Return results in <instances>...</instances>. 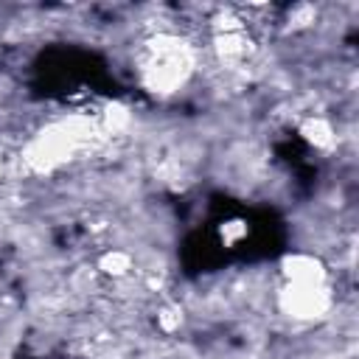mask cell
<instances>
[{
  "instance_id": "6da1fadb",
  "label": "cell",
  "mask_w": 359,
  "mask_h": 359,
  "mask_svg": "<svg viewBox=\"0 0 359 359\" xmlns=\"http://www.w3.org/2000/svg\"><path fill=\"white\" fill-rule=\"evenodd\" d=\"M194 73V50L191 45L168 31H160L143 42L140 56V79L149 93L154 95H171Z\"/></svg>"
},
{
  "instance_id": "7a4b0ae2",
  "label": "cell",
  "mask_w": 359,
  "mask_h": 359,
  "mask_svg": "<svg viewBox=\"0 0 359 359\" xmlns=\"http://www.w3.org/2000/svg\"><path fill=\"white\" fill-rule=\"evenodd\" d=\"M280 275L289 286H325V266L311 252H289L280 261Z\"/></svg>"
},
{
  "instance_id": "3957f363",
  "label": "cell",
  "mask_w": 359,
  "mask_h": 359,
  "mask_svg": "<svg viewBox=\"0 0 359 359\" xmlns=\"http://www.w3.org/2000/svg\"><path fill=\"white\" fill-rule=\"evenodd\" d=\"M300 132H303V137H306L309 143H314L317 149H334V143H337L334 126H331L325 118H320V115L306 118L303 126H300Z\"/></svg>"
}]
</instances>
